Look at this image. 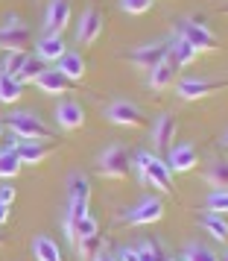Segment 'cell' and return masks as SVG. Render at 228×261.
<instances>
[{"label":"cell","instance_id":"5b68a950","mask_svg":"<svg viewBox=\"0 0 228 261\" xmlns=\"http://www.w3.org/2000/svg\"><path fill=\"white\" fill-rule=\"evenodd\" d=\"M100 170L106 176H114V179L126 176L129 173V150L123 144H111L106 153L100 155Z\"/></svg>","mask_w":228,"mask_h":261},{"label":"cell","instance_id":"603a6c76","mask_svg":"<svg viewBox=\"0 0 228 261\" xmlns=\"http://www.w3.org/2000/svg\"><path fill=\"white\" fill-rule=\"evenodd\" d=\"M21 91H24V83L18 76L0 73V103H18L21 100Z\"/></svg>","mask_w":228,"mask_h":261},{"label":"cell","instance_id":"f1b7e54d","mask_svg":"<svg viewBox=\"0 0 228 261\" xmlns=\"http://www.w3.org/2000/svg\"><path fill=\"white\" fill-rule=\"evenodd\" d=\"M208 182L219 191H228V162H216V165L208 170Z\"/></svg>","mask_w":228,"mask_h":261},{"label":"cell","instance_id":"5bb4252c","mask_svg":"<svg viewBox=\"0 0 228 261\" xmlns=\"http://www.w3.org/2000/svg\"><path fill=\"white\" fill-rule=\"evenodd\" d=\"M36 85L50 97H59V94H68V88H71V80L59 71V68H47V71H41V76L36 80Z\"/></svg>","mask_w":228,"mask_h":261},{"label":"cell","instance_id":"2e32d148","mask_svg":"<svg viewBox=\"0 0 228 261\" xmlns=\"http://www.w3.org/2000/svg\"><path fill=\"white\" fill-rule=\"evenodd\" d=\"M176 80V62H170V56L167 59H161L149 71V88L152 91H164V88H170V83Z\"/></svg>","mask_w":228,"mask_h":261},{"label":"cell","instance_id":"52a82bcc","mask_svg":"<svg viewBox=\"0 0 228 261\" xmlns=\"http://www.w3.org/2000/svg\"><path fill=\"white\" fill-rule=\"evenodd\" d=\"M179 36L187 38L199 53H202V50H216V36L202 24V21H181L179 24Z\"/></svg>","mask_w":228,"mask_h":261},{"label":"cell","instance_id":"ac0fdd59","mask_svg":"<svg viewBox=\"0 0 228 261\" xmlns=\"http://www.w3.org/2000/svg\"><path fill=\"white\" fill-rule=\"evenodd\" d=\"M176 115H161L155 123V129H152V144H155L158 150H170V141H173V135H176Z\"/></svg>","mask_w":228,"mask_h":261},{"label":"cell","instance_id":"74e56055","mask_svg":"<svg viewBox=\"0 0 228 261\" xmlns=\"http://www.w3.org/2000/svg\"><path fill=\"white\" fill-rule=\"evenodd\" d=\"M225 144H228V135H225Z\"/></svg>","mask_w":228,"mask_h":261},{"label":"cell","instance_id":"8fae6325","mask_svg":"<svg viewBox=\"0 0 228 261\" xmlns=\"http://www.w3.org/2000/svg\"><path fill=\"white\" fill-rule=\"evenodd\" d=\"M103 33V18L96 9H85L82 18H79V24H76V41L79 44H94L96 38Z\"/></svg>","mask_w":228,"mask_h":261},{"label":"cell","instance_id":"d6a6232c","mask_svg":"<svg viewBox=\"0 0 228 261\" xmlns=\"http://www.w3.org/2000/svg\"><path fill=\"white\" fill-rule=\"evenodd\" d=\"M0 202H6V205L15 202V185H9V179H3V185H0Z\"/></svg>","mask_w":228,"mask_h":261},{"label":"cell","instance_id":"cb8c5ba5","mask_svg":"<svg viewBox=\"0 0 228 261\" xmlns=\"http://www.w3.org/2000/svg\"><path fill=\"white\" fill-rule=\"evenodd\" d=\"M21 159H18V153L15 150H9V147H3L0 150V179H15L18 173H21Z\"/></svg>","mask_w":228,"mask_h":261},{"label":"cell","instance_id":"8992f818","mask_svg":"<svg viewBox=\"0 0 228 261\" xmlns=\"http://www.w3.org/2000/svg\"><path fill=\"white\" fill-rule=\"evenodd\" d=\"M164 217V202L158 197H146L135 205L132 212L126 214V223L129 226H149V223H158Z\"/></svg>","mask_w":228,"mask_h":261},{"label":"cell","instance_id":"8d00e7d4","mask_svg":"<svg viewBox=\"0 0 228 261\" xmlns=\"http://www.w3.org/2000/svg\"><path fill=\"white\" fill-rule=\"evenodd\" d=\"M0 138H3V123H0Z\"/></svg>","mask_w":228,"mask_h":261},{"label":"cell","instance_id":"7402d4cb","mask_svg":"<svg viewBox=\"0 0 228 261\" xmlns=\"http://www.w3.org/2000/svg\"><path fill=\"white\" fill-rule=\"evenodd\" d=\"M32 252H36L38 261H61V249L53 238L38 235L36 241H32Z\"/></svg>","mask_w":228,"mask_h":261},{"label":"cell","instance_id":"83f0119b","mask_svg":"<svg viewBox=\"0 0 228 261\" xmlns=\"http://www.w3.org/2000/svg\"><path fill=\"white\" fill-rule=\"evenodd\" d=\"M181 261H219V258H216V252L211 247H205V244H190V247L184 249Z\"/></svg>","mask_w":228,"mask_h":261},{"label":"cell","instance_id":"30bf717a","mask_svg":"<svg viewBox=\"0 0 228 261\" xmlns=\"http://www.w3.org/2000/svg\"><path fill=\"white\" fill-rule=\"evenodd\" d=\"M219 88H228V83H214V80H181L179 85H176V94L181 97V100H199V97H208L214 94V91H219Z\"/></svg>","mask_w":228,"mask_h":261},{"label":"cell","instance_id":"d6986e66","mask_svg":"<svg viewBox=\"0 0 228 261\" xmlns=\"http://www.w3.org/2000/svg\"><path fill=\"white\" fill-rule=\"evenodd\" d=\"M15 153H18V159H21V165H41V162L50 155V147L41 144V141H21Z\"/></svg>","mask_w":228,"mask_h":261},{"label":"cell","instance_id":"f35d334b","mask_svg":"<svg viewBox=\"0 0 228 261\" xmlns=\"http://www.w3.org/2000/svg\"><path fill=\"white\" fill-rule=\"evenodd\" d=\"M222 261H228V255H225V258H222Z\"/></svg>","mask_w":228,"mask_h":261},{"label":"cell","instance_id":"d4e9b609","mask_svg":"<svg viewBox=\"0 0 228 261\" xmlns=\"http://www.w3.org/2000/svg\"><path fill=\"white\" fill-rule=\"evenodd\" d=\"M41 71H47V62L44 59H38V56H26L24 62V68H21V73H18V80L21 83H36L38 76H41Z\"/></svg>","mask_w":228,"mask_h":261},{"label":"cell","instance_id":"1f68e13d","mask_svg":"<svg viewBox=\"0 0 228 261\" xmlns=\"http://www.w3.org/2000/svg\"><path fill=\"white\" fill-rule=\"evenodd\" d=\"M120 3H123V9H126L129 15H144V12L152 9L155 0H120Z\"/></svg>","mask_w":228,"mask_h":261},{"label":"cell","instance_id":"f546056e","mask_svg":"<svg viewBox=\"0 0 228 261\" xmlns=\"http://www.w3.org/2000/svg\"><path fill=\"white\" fill-rule=\"evenodd\" d=\"M76 247V252H79V258H85V261H91L100 252V235H91V238H82V241H76L73 244Z\"/></svg>","mask_w":228,"mask_h":261},{"label":"cell","instance_id":"9a60e30c","mask_svg":"<svg viewBox=\"0 0 228 261\" xmlns=\"http://www.w3.org/2000/svg\"><path fill=\"white\" fill-rule=\"evenodd\" d=\"M56 120H59L61 129H79L85 123V109L76 100H61L56 109Z\"/></svg>","mask_w":228,"mask_h":261},{"label":"cell","instance_id":"ba28073f","mask_svg":"<svg viewBox=\"0 0 228 261\" xmlns=\"http://www.w3.org/2000/svg\"><path fill=\"white\" fill-rule=\"evenodd\" d=\"M106 118L114 126H141L144 123V112L135 106V103H129V100H114L106 109Z\"/></svg>","mask_w":228,"mask_h":261},{"label":"cell","instance_id":"836d02e7","mask_svg":"<svg viewBox=\"0 0 228 261\" xmlns=\"http://www.w3.org/2000/svg\"><path fill=\"white\" fill-rule=\"evenodd\" d=\"M9 214H12V205L0 202V226H3V223H9Z\"/></svg>","mask_w":228,"mask_h":261},{"label":"cell","instance_id":"9c48e42d","mask_svg":"<svg viewBox=\"0 0 228 261\" xmlns=\"http://www.w3.org/2000/svg\"><path fill=\"white\" fill-rule=\"evenodd\" d=\"M71 24V3L68 0H50L47 15H44V33L61 36V30Z\"/></svg>","mask_w":228,"mask_h":261},{"label":"cell","instance_id":"277c9868","mask_svg":"<svg viewBox=\"0 0 228 261\" xmlns=\"http://www.w3.org/2000/svg\"><path fill=\"white\" fill-rule=\"evenodd\" d=\"M26 44H29L26 24H21L18 15H9L0 27V47H6V53H15V50H24Z\"/></svg>","mask_w":228,"mask_h":261},{"label":"cell","instance_id":"4316f807","mask_svg":"<svg viewBox=\"0 0 228 261\" xmlns=\"http://www.w3.org/2000/svg\"><path fill=\"white\" fill-rule=\"evenodd\" d=\"M26 62V50H15V53H6V59L0 65V73H9V76H18L21 68Z\"/></svg>","mask_w":228,"mask_h":261},{"label":"cell","instance_id":"4fadbf2b","mask_svg":"<svg viewBox=\"0 0 228 261\" xmlns=\"http://www.w3.org/2000/svg\"><path fill=\"white\" fill-rule=\"evenodd\" d=\"M167 41H155V44H146V47H138L132 53V62L144 71H152L161 59H167Z\"/></svg>","mask_w":228,"mask_h":261},{"label":"cell","instance_id":"e575fe53","mask_svg":"<svg viewBox=\"0 0 228 261\" xmlns=\"http://www.w3.org/2000/svg\"><path fill=\"white\" fill-rule=\"evenodd\" d=\"M117 258H120V261H141V258H138V249H123Z\"/></svg>","mask_w":228,"mask_h":261},{"label":"cell","instance_id":"44dd1931","mask_svg":"<svg viewBox=\"0 0 228 261\" xmlns=\"http://www.w3.org/2000/svg\"><path fill=\"white\" fill-rule=\"evenodd\" d=\"M202 226L205 232L214 238V241H219V244H225L228 241V223L222 214H214V212H205L202 214Z\"/></svg>","mask_w":228,"mask_h":261},{"label":"cell","instance_id":"d590c367","mask_svg":"<svg viewBox=\"0 0 228 261\" xmlns=\"http://www.w3.org/2000/svg\"><path fill=\"white\" fill-rule=\"evenodd\" d=\"M94 261H114V258H111V255H106V252H96Z\"/></svg>","mask_w":228,"mask_h":261},{"label":"cell","instance_id":"4dcf8cb0","mask_svg":"<svg viewBox=\"0 0 228 261\" xmlns=\"http://www.w3.org/2000/svg\"><path fill=\"white\" fill-rule=\"evenodd\" d=\"M208 212L228 214V191H214V194L208 197Z\"/></svg>","mask_w":228,"mask_h":261},{"label":"cell","instance_id":"ffe728a7","mask_svg":"<svg viewBox=\"0 0 228 261\" xmlns=\"http://www.w3.org/2000/svg\"><path fill=\"white\" fill-rule=\"evenodd\" d=\"M56 68H59L71 83H76V80H82L85 76V59L79 56V53H64V56L56 62Z\"/></svg>","mask_w":228,"mask_h":261},{"label":"cell","instance_id":"e0dca14e","mask_svg":"<svg viewBox=\"0 0 228 261\" xmlns=\"http://www.w3.org/2000/svg\"><path fill=\"white\" fill-rule=\"evenodd\" d=\"M38 59H44V62H59L68 50H64V41H61V36H50V33H44V36L38 38Z\"/></svg>","mask_w":228,"mask_h":261},{"label":"cell","instance_id":"484cf974","mask_svg":"<svg viewBox=\"0 0 228 261\" xmlns=\"http://www.w3.org/2000/svg\"><path fill=\"white\" fill-rule=\"evenodd\" d=\"M173 53H176V62H179V65H190V62H196V56H199V50L193 47L190 41H187V38H176V44H173Z\"/></svg>","mask_w":228,"mask_h":261},{"label":"cell","instance_id":"7c38bea8","mask_svg":"<svg viewBox=\"0 0 228 261\" xmlns=\"http://www.w3.org/2000/svg\"><path fill=\"white\" fill-rule=\"evenodd\" d=\"M199 162V155L193 150V144H176L170 147V155H167V167L173 173H184V170H193Z\"/></svg>","mask_w":228,"mask_h":261},{"label":"cell","instance_id":"7a4b0ae2","mask_svg":"<svg viewBox=\"0 0 228 261\" xmlns=\"http://www.w3.org/2000/svg\"><path fill=\"white\" fill-rule=\"evenodd\" d=\"M6 123H9L12 135H18L21 141H47L50 135H53L47 123L38 115H29V112H15V115L6 118Z\"/></svg>","mask_w":228,"mask_h":261},{"label":"cell","instance_id":"6da1fadb","mask_svg":"<svg viewBox=\"0 0 228 261\" xmlns=\"http://www.w3.org/2000/svg\"><path fill=\"white\" fill-rule=\"evenodd\" d=\"M135 167H138V173H141V182L149 185V188H158V191H164V194H170V191L176 188V185H173V170L167 167L164 159H158V155L141 150V153L135 155Z\"/></svg>","mask_w":228,"mask_h":261},{"label":"cell","instance_id":"3957f363","mask_svg":"<svg viewBox=\"0 0 228 261\" xmlns=\"http://www.w3.org/2000/svg\"><path fill=\"white\" fill-rule=\"evenodd\" d=\"M88 202H91V185L82 173H73L68 179V217L79 220L88 214Z\"/></svg>","mask_w":228,"mask_h":261}]
</instances>
